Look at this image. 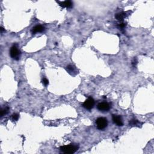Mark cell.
Listing matches in <instances>:
<instances>
[{"label": "cell", "instance_id": "3957f363", "mask_svg": "<svg viewBox=\"0 0 154 154\" xmlns=\"http://www.w3.org/2000/svg\"><path fill=\"white\" fill-rule=\"evenodd\" d=\"M97 128L100 130H102L107 127L108 121L104 117H99L96 121Z\"/></svg>", "mask_w": 154, "mask_h": 154}, {"label": "cell", "instance_id": "30bf717a", "mask_svg": "<svg viewBox=\"0 0 154 154\" xmlns=\"http://www.w3.org/2000/svg\"><path fill=\"white\" fill-rule=\"evenodd\" d=\"M66 70H67V71L71 75L73 74L74 73H76L75 68L73 67V66H71V65H69V66H67V67H66Z\"/></svg>", "mask_w": 154, "mask_h": 154}, {"label": "cell", "instance_id": "52a82bcc", "mask_svg": "<svg viewBox=\"0 0 154 154\" xmlns=\"http://www.w3.org/2000/svg\"><path fill=\"white\" fill-rule=\"evenodd\" d=\"M59 5L62 7L65 8H70L72 6L73 3L70 1H57Z\"/></svg>", "mask_w": 154, "mask_h": 154}, {"label": "cell", "instance_id": "ba28073f", "mask_svg": "<svg viewBox=\"0 0 154 154\" xmlns=\"http://www.w3.org/2000/svg\"><path fill=\"white\" fill-rule=\"evenodd\" d=\"M45 30V28L43 26L41 25H38L35 26L32 28V33L33 34H35L37 33H41V32L44 31Z\"/></svg>", "mask_w": 154, "mask_h": 154}, {"label": "cell", "instance_id": "5b68a950", "mask_svg": "<svg viewBox=\"0 0 154 154\" xmlns=\"http://www.w3.org/2000/svg\"><path fill=\"white\" fill-rule=\"evenodd\" d=\"M98 109L102 111H107L110 109V105L107 102H101L98 105Z\"/></svg>", "mask_w": 154, "mask_h": 154}, {"label": "cell", "instance_id": "4fadbf2b", "mask_svg": "<svg viewBox=\"0 0 154 154\" xmlns=\"http://www.w3.org/2000/svg\"><path fill=\"white\" fill-rule=\"evenodd\" d=\"M19 119V114H18L17 113H14L12 115V119L15 121H17Z\"/></svg>", "mask_w": 154, "mask_h": 154}, {"label": "cell", "instance_id": "8992f818", "mask_svg": "<svg viewBox=\"0 0 154 154\" xmlns=\"http://www.w3.org/2000/svg\"><path fill=\"white\" fill-rule=\"evenodd\" d=\"M113 122L117 126H123V121L122 119L119 115H113Z\"/></svg>", "mask_w": 154, "mask_h": 154}, {"label": "cell", "instance_id": "e0dca14e", "mask_svg": "<svg viewBox=\"0 0 154 154\" xmlns=\"http://www.w3.org/2000/svg\"><path fill=\"white\" fill-rule=\"evenodd\" d=\"M3 31H4V28L2 27H1V33H2V32H3Z\"/></svg>", "mask_w": 154, "mask_h": 154}, {"label": "cell", "instance_id": "7c38bea8", "mask_svg": "<svg viewBox=\"0 0 154 154\" xmlns=\"http://www.w3.org/2000/svg\"><path fill=\"white\" fill-rule=\"evenodd\" d=\"M9 111V108H4V109H2L1 111V116L3 117L5 114H7Z\"/></svg>", "mask_w": 154, "mask_h": 154}, {"label": "cell", "instance_id": "8fae6325", "mask_svg": "<svg viewBox=\"0 0 154 154\" xmlns=\"http://www.w3.org/2000/svg\"><path fill=\"white\" fill-rule=\"evenodd\" d=\"M140 123L137 120H135V119H133V120H131L130 122V125L131 126H138L139 125Z\"/></svg>", "mask_w": 154, "mask_h": 154}, {"label": "cell", "instance_id": "9c48e42d", "mask_svg": "<svg viewBox=\"0 0 154 154\" xmlns=\"http://www.w3.org/2000/svg\"><path fill=\"white\" fill-rule=\"evenodd\" d=\"M127 16V13H125V12H120V13H118L117 14H116L115 17H116L117 20L120 21H122L123 19H124L125 18H126Z\"/></svg>", "mask_w": 154, "mask_h": 154}, {"label": "cell", "instance_id": "277c9868", "mask_svg": "<svg viewBox=\"0 0 154 154\" xmlns=\"http://www.w3.org/2000/svg\"><path fill=\"white\" fill-rule=\"evenodd\" d=\"M94 105H95V101H94L93 98L91 97H89L86 100L85 102L83 103V107L85 108L86 109L90 110L93 108Z\"/></svg>", "mask_w": 154, "mask_h": 154}, {"label": "cell", "instance_id": "7a4b0ae2", "mask_svg": "<svg viewBox=\"0 0 154 154\" xmlns=\"http://www.w3.org/2000/svg\"><path fill=\"white\" fill-rule=\"evenodd\" d=\"M10 55L12 59L18 60L21 55V51L18 48L17 46L13 45L10 50Z\"/></svg>", "mask_w": 154, "mask_h": 154}, {"label": "cell", "instance_id": "6da1fadb", "mask_svg": "<svg viewBox=\"0 0 154 154\" xmlns=\"http://www.w3.org/2000/svg\"><path fill=\"white\" fill-rule=\"evenodd\" d=\"M78 149V146L73 145H69L67 146H64L60 148V150L63 153L67 154H73Z\"/></svg>", "mask_w": 154, "mask_h": 154}, {"label": "cell", "instance_id": "5bb4252c", "mask_svg": "<svg viewBox=\"0 0 154 154\" xmlns=\"http://www.w3.org/2000/svg\"><path fill=\"white\" fill-rule=\"evenodd\" d=\"M42 82L43 84H44V86H48V84H49V81H48V80H47L46 78H43V80H42Z\"/></svg>", "mask_w": 154, "mask_h": 154}, {"label": "cell", "instance_id": "9a60e30c", "mask_svg": "<svg viewBox=\"0 0 154 154\" xmlns=\"http://www.w3.org/2000/svg\"><path fill=\"white\" fill-rule=\"evenodd\" d=\"M137 63H138V62H137V60L136 58H134V59H133V60L132 61V66H134V67H135L136 65H137Z\"/></svg>", "mask_w": 154, "mask_h": 154}, {"label": "cell", "instance_id": "2e32d148", "mask_svg": "<svg viewBox=\"0 0 154 154\" xmlns=\"http://www.w3.org/2000/svg\"><path fill=\"white\" fill-rule=\"evenodd\" d=\"M126 25H127L126 23L121 22L119 24V27L120 28H124L126 27Z\"/></svg>", "mask_w": 154, "mask_h": 154}]
</instances>
